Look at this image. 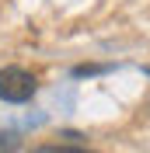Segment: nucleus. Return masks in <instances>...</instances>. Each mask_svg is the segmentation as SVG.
<instances>
[{
  "label": "nucleus",
  "instance_id": "obj_1",
  "mask_svg": "<svg viewBox=\"0 0 150 153\" xmlns=\"http://www.w3.org/2000/svg\"><path fill=\"white\" fill-rule=\"evenodd\" d=\"M35 91H38V84H35V76L25 66H4L0 70V101L25 105V101L35 97Z\"/></svg>",
  "mask_w": 150,
  "mask_h": 153
},
{
  "label": "nucleus",
  "instance_id": "obj_4",
  "mask_svg": "<svg viewBox=\"0 0 150 153\" xmlns=\"http://www.w3.org/2000/svg\"><path fill=\"white\" fill-rule=\"evenodd\" d=\"M0 146H7V150L18 146V136H14V132H4V136H0Z\"/></svg>",
  "mask_w": 150,
  "mask_h": 153
},
{
  "label": "nucleus",
  "instance_id": "obj_3",
  "mask_svg": "<svg viewBox=\"0 0 150 153\" xmlns=\"http://www.w3.org/2000/svg\"><path fill=\"white\" fill-rule=\"evenodd\" d=\"M105 66H77L74 70V76H91V73H101Z\"/></svg>",
  "mask_w": 150,
  "mask_h": 153
},
{
  "label": "nucleus",
  "instance_id": "obj_2",
  "mask_svg": "<svg viewBox=\"0 0 150 153\" xmlns=\"http://www.w3.org/2000/svg\"><path fill=\"white\" fill-rule=\"evenodd\" d=\"M32 153H91V150H80V146H35Z\"/></svg>",
  "mask_w": 150,
  "mask_h": 153
}]
</instances>
